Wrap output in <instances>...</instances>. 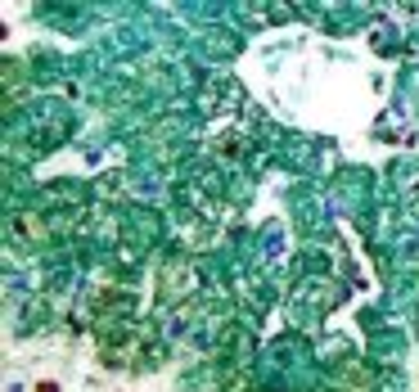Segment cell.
<instances>
[{
    "mask_svg": "<svg viewBox=\"0 0 419 392\" xmlns=\"http://www.w3.org/2000/svg\"><path fill=\"white\" fill-rule=\"evenodd\" d=\"M32 392H59V384H54V379H36Z\"/></svg>",
    "mask_w": 419,
    "mask_h": 392,
    "instance_id": "7a4b0ae2",
    "label": "cell"
},
{
    "mask_svg": "<svg viewBox=\"0 0 419 392\" xmlns=\"http://www.w3.org/2000/svg\"><path fill=\"white\" fill-rule=\"evenodd\" d=\"M158 284H163V302H180L194 293V271H189V262H167Z\"/></svg>",
    "mask_w": 419,
    "mask_h": 392,
    "instance_id": "6da1fadb",
    "label": "cell"
}]
</instances>
